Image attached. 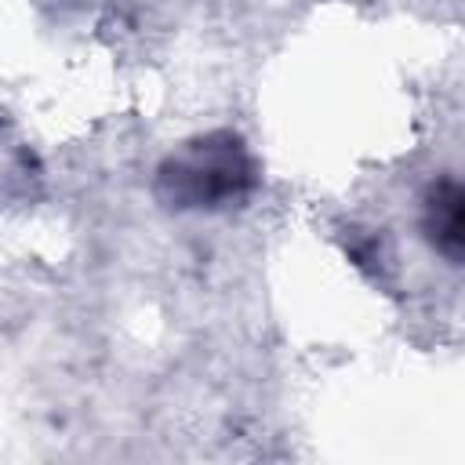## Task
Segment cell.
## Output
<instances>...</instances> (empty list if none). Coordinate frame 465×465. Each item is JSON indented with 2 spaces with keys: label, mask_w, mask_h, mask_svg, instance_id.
Here are the masks:
<instances>
[{
  "label": "cell",
  "mask_w": 465,
  "mask_h": 465,
  "mask_svg": "<svg viewBox=\"0 0 465 465\" xmlns=\"http://www.w3.org/2000/svg\"><path fill=\"white\" fill-rule=\"evenodd\" d=\"M421 232L450 265H465V182L440 178L421 196Z\"/></svg>",
  "instance_id": "cell-2"
},
{
  "label": "cell",
  "mask_w": 465,
  "mask_h": 465,
  "mask_svg": "<svg viewBox=\"0 0 465 465\" xmlns=\"http://www.w3.org/2000/svg\"><path fill=\"white\" fill-rule=\"evenodd\" d=\"M254 189V160L240 134L207 131L174 149L156 171V196L174 211H218Z\"/></svg>",
  "instance_id": "cell-1"
}]
</instances>
